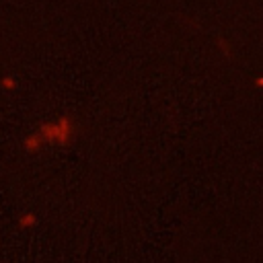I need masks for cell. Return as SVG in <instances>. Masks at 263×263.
Instances as JSON below:
<instances>
[{"label":"cell","mask_w":263,"mask_h":263,"mask_svg":"<svg viewBox=\"0 0 263 263\" xmlns=\"http://www.w3.org/2000/svg\"><path fill=\"white\" fill-rule=\"evenodd\" d=\"M261 84H263V78H261V76H257V78H255V86H261Z\"/></svg>","instance_id":"obj_6"},{"label":"cell","mask_w":263,"mask_h":263,"mask_svg":"<svg viewBox=\"0 0 263 263\" xmlns=\"http://www.w3.org/2000/svg\"><path fill=\"white\" fill-rule=\"evenodd\" d=\"M218 45L222 47V51H224L226 55H230V45H228V41H226V39H222V37H220V39H218Z\"/></svg>","instance_id":"obj_5"},{"label":"cell","mask_w":263,"mask_h":263,"mask_svg":"<svg viewBox=\"0 0 263 263\" xmlns=\"http://www.w3.org/2000/svg\"><path fill=\"white\" fill-rule=\"evenodd\" d=\"M43 146H45V144H43L39 132H31V134L25 138V150H27V152H39Z\"/></svg>","instance_id":"obj_2"},{"label":"cell","mask_w":263,"mask_h":263,"mask_svg":"<svg viewBox=\"0 0 263 263\" xmlns=\"http://www.w3.org/2000/svg\"><path fill=\"white\" fill-rule=\"evenodd\" d=\"M0 86H2L4 90H14V88H16V80H14L10 74H6V76H2Z\"/></svg>","instance_id":"obj_4"},{"label":"cell","mask_w":263,"mask_h":263,"mask_svg":"<svg viewBox=\"0 0 263 263\" xmlns=\"http://www.w3.org/2000/svg\"><path fill=\"white\" fill-rule=\"evenodd\" d=\"M35 222H37V218H35L33 214H29V212H27V214H23V216L18 218V226H21V228H29V226H35Z\"/></svg>","instance_id":"obj_3"},{"label":"cell","mask_w":263,"mask_h":263,"mask_svg":"<svg viewBox=\"0 0 263 263\" xmlns=\"http://www.w3.org/2000/svg\"><path fill=\"white\" fill-rule=\"evenodd\" d=\"M37 132H39L43 144H60V146H68V144L72 142V138H74L76 127H74V121H72L68 115H64V117H60V119H55V121L43 123Z\"/></svg>","instance_id":"obj_1"}]
</instances>
